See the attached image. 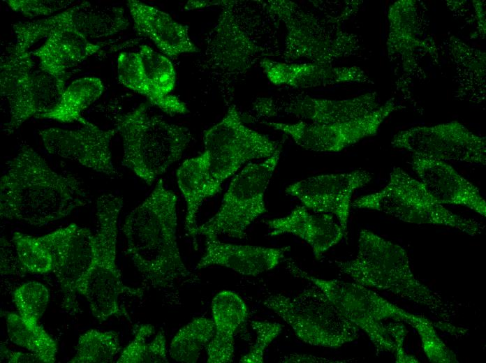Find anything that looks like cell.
<instances>
[{
  "label": "cell",
  "mask_w": 486,
  "mask_h": 363,
  "mask_svg": "<svg viewBox=\"0 0 486 363\" xmlns=\"http://www.w3.org/2000/svg\"><path fill=\"white\" fill-rule=\"evenodd\" d=\"M52 258V272L67 300L79 292L94 257V235L87 228L71 223L38 237Z\"/></svg>",
  "instance_id": "ac0fdd59"
},
{
  "label": "cell",
  "mask_w": 486,
  "mask_h": 363,
  "mask_svg": "<svg viewBox=\"0 0 486 363\" xmlns=\"http://www.w3.org/2000/svg\"><path fill=\"white\" fill-rule=\"evenodd\" d=\"M229 1H189L186 3L184 6V9L187 10H191L193 9L202 8L205 7H209L214 5H226Z\"/></svg>",
  "instance_id": "ee69618b"
},
{
  "label": "cell",
  "mask_w": 486,
  "mask_h": 363,
  "mask_svg": "<svg viewBox=\"0 0 486 363\" xmlns=\"http://www.w3.org/2000/svg\"><path fill=\"white\" fill-rule=\"evenodd\" d=\"M260 66L275 86L311 88L342 82H369V77L358 66L336 67L315 62L285 63L263 58Z\"/></svg>",
  "instance_id": "44dd1931"
},
{
  "label": "cell",
  "mask_w": 486,
  "mask_h": 363,
  "mask_svg": "<svg viewBox=\"0 0 486 363\" xmlns=\"http://www.w3.org/2000/svg\"><path fill=\"white\" fill-rule=\"evenodd\" d=\"M281 148L262 162L246 165L233 178L218 212L198 226V235L246 237L249 226L267 211L265 193L279 163Z\"/></svg>",
  "instance_id": "30bf717a"
},
{
  "label": "cell",
  "mask_w": 486,
  "mask_h": 363,
  "mask_svg": "<svg viewBox=\"0 0 486 363\" xmlns=\"http://www.w3.org/2000/svg\"><path fill=\"white\" fill-rule=\"evenodd\" d=\"M288 249L289 246L272 248L234 244L221 242L218 238H205V252L196 269L219 265L242 275L255 276L276 267Z\"/></svg>",
  "instance_id": "7402d4cb"
},
{
  "label": "cell",
  "mask_w": 486,
  "mask_h": 363,
  "mask_svg": "<svg viewBox=\"0 0 486 363\" xmlns=\"http://www.w3.org/2000/svg\"><path fill=\"white\" fill-rule=\"evenodd\" d=\"M263 304L309 345L337 348L359 336V329L315 286L294 296L270 295Z\"/></svg>",
  "instance_id": "9c48e42d"
},
{
  "label": "cell",
  "mask_w": 486,
  "mask_h": 363,
  "mask_svg": "<svg viewBox=\"0 0 486 363\" xmlns=\"http://www.w3.org/2000/svg\"><path fill=\"white\" fill-rule=\"evenodd\" d=\"M117 363H166L167 346L163 331L156 333L151 324H141L133 329V339L122 350Z\"/></svg>",
  "instance_id": "1f68e13d"
},
{
  "label": "cell",
  "mask_w": 486,
  "mask_h": 363,
  "mask_svg": "<svg viewBox=\"0 0 486 363\" xmlns=\"http://www.w3.org/2000/svg\"><path fill=\"white\" fill-rule=\"evenodd\" d=\"M390 32L388 49L394 53L409 54L418 40L415 36V8L413 1H400L392 5L388 15Z\"/></svg>",
  "instance_id": "836d02e7"
},
{
  "label": "cell",
  "mask_w": 486,
  "mask_h": 363,
  "mask_svg": "<svg viewBox=\"0 0 486 363\" xmlns=\"http://www.w3.org/2000/svg\"><path fill=\"white\" fill-rule=\"evenodd\" d=\"M351 205L381 212L404 222L456 228L471 236L482 231L478 222L447 209L420 181L398 167L392 169L383 189L358 198Z\"/></svg>",
  "instance_id": "52a82bcc"
},
{
  "label": "cell",
  "mask_w": 486,
  "mask_h": 363,
  "mask_svg": "<svg viewBox=\"0 0 486 363\" xmlns=\"http://www.w3.org/2000/svg\"><path fill=\"white\" fill-rule=\"evenodd\" d=\"M371 178L363 170L323 174L293 183L286 192L316 213L332 215L346 231L352 195Z\"/></svg>",
  "instance_id": "e0dca14e"
},
{
  "label": "cell",
  "mask_w": 486,
  "mask_h": 363,
  "mask_svg": "<svg viewBox=\"0 0 486 363\" xmlns=\"http://www.w3.org/2000/svg\"><path fill=\"white\" fill-rule=\"evenodd\" d=\"M149 103L119 116L115 128L123 142L122 165L152 185L179 160L191 135L188 128L150 114Z\"/></svg>",
  "instance_id": "277c9868"
},
{
  "label": "cell",
  "mask_w": 486,
  "mask_h": 363,
  "mask_svg": "<svg viewBox=\"0 0 486 363\" xmlns=\"http://www.w3.org/2000/svg\"><path fill=\"white\" fill-rule=\"evenodd\" d=\"M177 202L175 193L159 179L123 225L127 251L135 267L155 287L170 286L191 274L177 245Z\"/></svg>",
  "instance_id": "7a4b0ae2"
},
{
  "label": "cell",
  "mask_w": 486,
  "mask_h": 363,
  "mask_svg": "<svg viewBox=\"0 0 486 363\" xmlns=\"http://www.w3.org/2000/svg\"><path fill=\"white\" fill-rule=\"evenodd\" d=\"M123 198L114 194L101 195L96 201L98 229L94 235V257L79 290L87 299L91 313L99 322L110 317L128 318L119 304L122 295L141 297V288L126 286L117 262L118 218Z\"/></svg>",
  "instance_id": "5b68a950"
},
{
  "label": "cell",
  "mask_w": 486,
  "mask_h": 363,
  "mask_svg": "<svg viewBox=\"0 0 486 363\" xmlns=\"http://www.w3.org/2000/svg\"><path fill=\"white\" fill-rule=\"evenodd\" d=\"M397 108L395 101L390 99L364 116L342 122L328 124L304 121L293 124L263 123L289 135L297 145L305 149L338 152L365 138L376 135L384 120Z\"/></svg>",
  "instance_id": "9a60e30c"
},
{
  "label": "cell",
  "mask_w": 486,
  "mask_h": 363,
  "mask_svg": "<svg viewBox=\"0 0 486 363\" xmlns=\"http://www.w3.org/2000/svg\"><path fill=\"white\" fill-rule=\"evenodd\" d=\"M476 12L478 16V22L481 26V31H485V3L480 1H473Z\"/></svg>",
  "instance_id": "f6af8a7d"
},
{
  "label": "cell",
  "mask_w": 486,
  "mask_h": 363,
  "mask_svg": "<svg viewBox=\"0 0 486 363\" xmlns=\"http://www.w3.org/2000/svg\"><path fill=\"white\" fill-rule=\"evenodd\" d=\"M213 320L196 318L183 326L170 342V357L179 362L195 363L214 334Z\"/></svg>",
  "instance_id": "d6a6232c"
},
{
  "label": "cell",
  "mask_w": 486,
  "mask_h": 363,
  "mask_svg": "<svg viewBox=\"0 0 486 363\" xmlns=\"http://www.w3.org/2000/svg\"><path fill=\"white\" fill-rule=\"evenodd\" d=\"M210 171L221 184L246 163L271 156L279 145L246 126L235 105L204 134Z\"/></svg>",
  "instance_id": "7c38bea8"
},
{
  "label": "cell",
  "mask_w": 486,
  "mask_h": 363,
  "mask_svg": "<svg viewBox=\"0 0 486 363\" xmlns=\"http://www.w3.org/2000/svg\"><path fill=\"white\" fill-rule=\"evenodd\" d=\"M100 49L99 45L78 34L55 31L50 34L45 43L31 53L38 59L41 70L65 84L68 71Z\"/></svg>",
  "instance_id": "4316f807"
},
{
  "label": "cell",
  "mask_w": 486,
  "mask_h": 363,
  "mask_svg": "<svg viewBox=\"0 0 486 363\" xmlns=\"http://www.w3.org/2000/svg\"><path fill=\"white\" fill-rule=\"evenodd\" d=\"M17 258L20 265L31 273L52 272V258L38 237L15 232L13 235Z\"/></svg>",
  "instance_id": "d590c367"
},
{
  "label": "cell",
  "mask_w": 486,
  "mask_h": 363,
  "mask_svg": "<svg viewBox=\"0 0 486 363\" xmlns=\"http://www.w3.org/2000/svg\"><path fill=\"white\" fill-rule=\"evenodd\" d=\"M269 13L280 20L286 29L284 56L293 60L307 59L311 62H331L355 50V37L346 32L330 31L311 13L290 1H269Z\"/></svg>",
  "instance_id": "8fae6325"
},
{
  "label": "cell",
  "mask_w": 486,
  "mask_h": 363,
  "mask_svg": "<svg viewBox=\"0 0 486 363\" xmlns=\"http://www.w3.org/2000/svg\"><path fill=\"white\" fill-rule=\"evenodd\" d=\"M1 359H5L9 363H43L41 360L32 353H25L13 351L1 344Z\"/></svg>",
  "instance_id": "7bdbcfd3"
},
{
  "label": "cell",
  "mask_w": 486,
  "mask_h": 363,
  "mask_svg": "<svg viewBox=\"0 0 486 363\" xmlns=\"http://www.w3.org/2000/svg\"><path fill=\"white\" fill-rule=\"evenodd\" d=\"M6 320L8 335L13 343L35 354L43 363L55 362L57 343L38 322L14 313H8Z\"/></svg>",
  "instance_id": "4dcf8cb0"
},
{
  "label": "cell",
  "mask_w": 486,
  "mask_h": 363,
  "mask_svg": "<svg viewBox=\"0 0 486 363\" xmlns=\"http://www.w3.org/2000/svg\"><path fill=\"white\" fill-rule=\"evenodd\" d=\"M212 312L215 330L207 344V362H231L235 351V334L248 316L246 305L235 292L223 290L213 298Z\"/></svg>",
  "instance_id": "484cf974"
},
{
  "label": "cell",
  "mask_w": 486,
  "mask_h": 363,
  "mask_svg": "<svg viewBox=\"0 0 486 363\" xmlns=\"http://www.w3.org/2000/svg\"><path fill=\"white\" fill-rule=\"evenodd\" d=\"M117 75L122 84L145 96L149 103H152L153 94L147 80L139 52H124L119 54Z\"/></svg>",
  "instance_id": "f35d334b"
},
{
  "label": "cell",
  "mask_w": 486,
  "mask_h": 363,
  "mask_svg": "<svg viewBox=\"0 0 486 363\" xmlns=\"http://www.w3.org/2000/svg\"><path fill=\"white\" fill-rule=\"evenodd\" d=\"M418 332L428 360L436 363L458 362L456 354L438 335L433 322L423 316L415 315L408 324Z\"/></svg>",
  "instance_id": "74e56055"
},
{
  "label": "cell",
  "mask_w": 486,
  "mask_h": 363,
  "mask_svg": "<svg viewBox=\"0 0 486 363\" xmlns=\"http://www.w3.org/2000/svg\"><path fill=\"white\" fill-rule=\"evenodd\" d=\"M389 334L392 336L396 345V351L394 354L396 362H419L418 360L408 355L404 349V340L406 334V328L402 322H390L387 323Z\"/></svg>",
  "instance_id": "b9f144b4"
},
{
  "label": "cell",
  "mask_w": 486,
  "mask_h": 363,
  "mask_svg": "<svg viewBox=\"0 0 486 363\" xmlns=\"http://www.w3.org/2000/svg\"><path fill=\"white\" fill-rule=\"evenodd\" d=\"M252 329L256 332V339L249 351L242 356L240 362L263 363L265 349L282 331V325L276 322L252 320Z\"/></svg>",
  "instance_id": "ab89813d"
},
{
  "label": "cell",
  "mask_w": 486,
  "mask_h": 363,
  "mask_svg": "<svg viewBox=\"0 0 486 363\" xmlns=\"http://www.w3.org/2000/svg\"><path fill=\"white\" fill-rule=\"evenodd\" d=\"M122 8L84 1L57 15L13 24L15 43L29 50L36 42L55 31H68L87 40L108 37L128 27Z\"/></svg>",
  "instance_id": "4fadbf2b"
},
{
  "label": "cell",
  "mask_w": 486,
  "mask_h": 363,
  "mask_svg": "<svg viewBox=\"0 0 486 363\" xmlns=\"http://www.w3.org/2000/svg\"><path fill=\"white\" fill-rule=\"evenodd\" d=\"M136 31L150 39L168 57L199 51L191 40L187 26L168 13L137 0L127 1Z\"/></svg>",
  "instance_id": "cb8c5ba5"
},
{
  "label": "cell",
  "mask_w": 486,
  "mask_h": 363,
  "mask_svg": "<svg viewBox=\"0 0 486 363\" xmlns=\"http://www.w3.org/2000/svg\"><path fill=\"white\" fill-rule=\"evenodd\" d=\"M411 167L428 191L441 204L464 206L486 216L478 188L445 161L413 154Z\"/></svg>",
  "instance_id": "ffe728a7"
},
{
  "label": "cell",
  "mask_w": 486,
  "mask_h": 363,
  "mask_svg": "<svg viewBox=\"0 0 486 363\" xmlns=\"http://www.w3.org/2000/svg\"><path fill=\"white\" fill-rule=\"evenodd\" d=\"M116 128L101 129L88 121L82 128H47L39 131L46 151L111 177H119L112 161L110 145Z\"/></svg>",
  "instance_id": "2e32d148"
},
{
  "label": "cell",
  "mask_w": 486,
  "mask_h": 363,
  "mask_svg": "<svg viewBox=\"0 0 486 363\" xmlns=\"http://www.w3.org/2000/svg\"><path fill=\"white\" fill-rule=\"evenodd\" d=\"M286 269L293 276L309 281L319 288L349 321L367 334L378 351L395 353V343L383 321L392 319L409 324L415 314L358 283L312 276L291 259L287 260Z\"/></svg>",
  "instance_id": "8992f818"
},
{
  "label": "cell",
  "mask_w": 486,
  "mask_h": 363,
  "mask_svg": "<svg viewBox=\"0 0 486 363\" xmlns=\"http://www.w3.org/2000/svg\"><path fill=\"white\" fill-rule=\"evenodd\" d=\"M12 298L22 318L38 322L46 309L50 294L43 284L29 281L17 287L12 293Z\"/></svg>",
  "instance_id": "8d00e7d4"
},
{
  "label": "cell",
  "mask_w": 486,
  "mask_h": 363,
  "mask_svg": "<svg viewBox=\"0 0 486 363\" xmlns=\"http://www.w3.org/2000/svg\"><path fill=\"white\" fill-rule=\"evenodd\" d=\"M177 181L186 202L185 230L198 249L197 216L203 201L218 193L221 185L210 171L207 153L184 161L177 170Z\"/></svg>",
  "instance_id": "d4e9b609"
},
{
  "label": "cell",
  "mask_w": 486,
  "mask_h": 363,
  "mask_svg": "<svg viewBox=\"0 0 486 363\" xmlns=\"http://www.w3.org/2000/svg\"><path fill=\"white\" fill-rule=\"evenodd\" d=\"M31 54L29 50L14 43L1 60V95L8 103L10 114L4 125L8 134L31 117L44 119L65 89V84L36 68Z\"/></svg>",
  "instance_id": "ba28073f"
},
{
  "label": "cell",
  "mask_w": 486,
  "mask_h": 363,
  "mask_svg": "<svg viewBox=\"0 0 486 363\" xmlns=\"http://www.w3.org/2000/svg\"><path fill=\"white\" fill-rule=\"evenodd\" d=\"M233 2L230 1L221 13L216 36L220 44L218 54L222 66L228 70H240L248 64L257 48L235 22L230 10Z\"/></svg>",
  "instance_id": "f546056e"
},
{
  "label": "cell",
  "mask_w": 486,
  "mask_h": 363,
  "mask_svg": "<svg viewBox=\"0 0 486 363\" xmlns=\"http://www.w3.org/2000/svg\"><path fill=\"white\" fill-rule=\"evenodd\" d=\"M264 223L271 237L291 234L305 241L316 258L339 243L346 232L332 215L312 214L304 205L295 207L285 216L265 220Z\"/></svg>",
  "instance_id": "603a6c76"
},
{
  "label": "cell",
  "mask_w": 486,
  "mask_h": 363,
  "mask_svg": "<svg viewBox=\"0 0 486 363\" xmlns=\"http://www.w3.org/2000/svg\"><path fill=\"white\" fill-rule=\"evenodd\" d=\"M139 53L153 94L151 104L170 116L188 113L186 104L170 94L176 82V73L171 61L146 45L140 47Z\"/></svg>",
  "instance_id": "83f0119b"
},
{
  "label": "cell",
  "mask_w": 486,
  "mask_h": 363,
  "mask_svg": "<svg viewBox=\"0 0 486 363\" xmlns=\"http://www.w3.org/2000/svg\"><path fill=\"white\" fill-rule=\"evenodd\" d=\"M118 334L115 331L87 330L78 339L71 363H108L121 351Z\"/></svg>",
  "instance_id": "e575fe53"
},
{
  "label": "cell",
  "mask_w": 486,
  "mask_h": 363,
  "mask_svg": "<svg viewBox=\"0 0 486 363\" xmlns=\"http://www.w3.org/2000/svg\"><path fill=\"white\" fill-rule=\"evenodd\" d=\"M381 105L376 93L372 92L340 100L301 96L277 101L263 98L255 103L254 109L264 117L285 114L310 123L328 124L364 116Z\"/></svg>",
  "instance_id": "d6986e66"
},
{
  "label": "cell",
  "mask_w": 486,
  "mask_h": 363,
  "mask_svg": "<svg viewBox=\"0 0 486 363\" xmlns=\"http://www.w3.org/2000/svg\"><path fill=\"white\" fill-rule=\"evenodd\" d=\"M337 263L340 272L356 283L425 306L443 320L450 319L451 308L415 277L406 250L397 244L362 230L355 258Z\"/></svg>",
  "instance_id": "3957f363"
},
{
  "label": "cell",
  "mask_w": 486,
  "mask_h": 363,
  "mask_svg": "<svg viewBox=\"0 0 486 363\" xmlns=\"http://www.w3.org/2000/svg\"><path fill=\"white\" fill-rule=\"evenodd\" d=\"M87 202L86 191L76 177L54 170L26 142L1 178L2 218L41 226L68 216Z\"/></svg>",
  "instance_id": "6da1fadb"
},
{
  "label": "cell",
  "mask_w": 486,
  "mask_h": 363,
  "mask_svg": "<svg viewBox=\"0 0 486 363\" xmlns=\"http://www.w3.org/2000/svg\"><path fill=\"white\" fill-rule=\"evenodd\" d=\"M15 12L25 17L48 16L70 6L74 1L8 0L5 1Z\"/></svg>",
  "instance_id": "60d3db41"
},
{
  "label": "cell",
  "mask_w": 486,
  "mask_h": 363,
  "mask_svg": "<svg viewBox=\"0 0 486 363\" xmlns=\"http://www.w3.org/2000/svg\"><path fill=\"white\" fill-rule=\"evenodd\" d=\"M104 85L97 77H83L73 81L64 89L56 106L44 119L62 123L79 122L82 125L89 121L82 114L103 94Z\"/></svg>",
  "instance_id": "f1b7e54d"
},
{
  "label": "cell",
  "mask_w": 486,
  "mask_h": 363,
  "mask_svg": "<svg viewBox=\"0 0 486 363\" xmlns=\"http://www.w3.org/2000/svg\"><path fill=\"white\" fill-rule=\"evenodd\" d=\"M391 144L413 154L445 162L486 163L485 138L474 134L457 121L402 131Z\"/></svg>",
  "instance_id": "5bb4252c"
}]
</instances>
